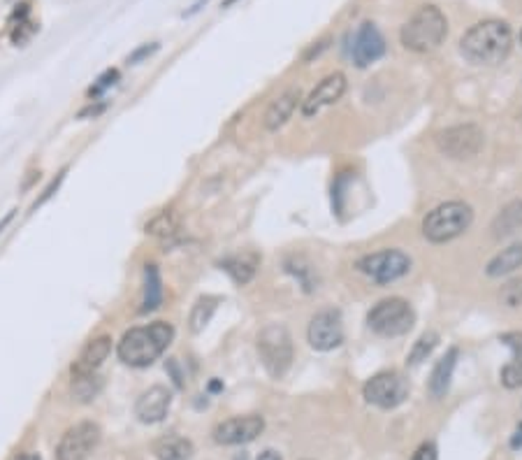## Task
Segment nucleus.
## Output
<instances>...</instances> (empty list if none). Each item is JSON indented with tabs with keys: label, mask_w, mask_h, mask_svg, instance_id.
I'll return each mask as SVG.
<instances>
[{
	"label": "nucleus",
	"mask_w": 522,
	"mask_h": 460,
	"mask_svg": "<svg viewBox=\"0 0 522 460\" xmlns=\"http://www.w3.org/2000/svg\"><path fill=\"white\" fill-rule=\"evenodd\" d=\"M513 47L511 26L497 19H487L472 26L460 40V49L472 63L478 66H499L506 61Z\"/></svg>",
	"instance_id": "nucleus-1"
},
{
	"label": "nucleus",
	"mask_w": 522,
	"mask_h": 460,
	"mask_svg": "<svg viewBox=\"0 0 522 460\" xmlns=\"http://www.w3.org/2000/svg\"><path fill=\"white\" fill-rule=\"evenodd\" d=\"M172 340L174 328L165 321H156L123 333L119 344H116V353H119V360L130 367H149L165 353Z\"/></svg>",
	"instance_id": "nucleus-2"
},
{
	"label": "nucleus",
	"mask_w": 522,
	"mask_h": 460,
	"mask_svg": "<svg viewBox=\"0 0 522 460\" xmlns=\"http://www.w3.org/2000/svg\"><path fill=\"white\" fill-rule=\"evenodd\" d=\"M448 35V21L446 15L434 8V5H422L407 24L402 26L400 40L409 51L416 54H427L441 47V42Z\"/></svg>",
	"instance_id": "nucleus-3"
},
{
	"label": "nucleus",
	"mask_w": 522,
	"mask_h": 460,
	"mask_svg": "<svg viewBox=\"0 0 522 460\" xmlns=\"http://www.w3.org/2000/svg\"><path fill=\"white\" fill-rule=\"evenodd\" d=\"M474 223V212L472 207L460 203V200H453V203H443L439 207H434L432 212L425 217L422 221V235H425L429 242L434 244H443L450 242V239L460 237L462 232H467Z\"/></svg>",
	"instance_id": "nucleus-4"
},
{
	"label": "nucleus",
	"mask_w": 522,
	"mask_h": 460,
	"mask_svg": "<svg viewBox=\"0 0 522 460\" xmlns=\"http://www.w3.org/2000/svg\"><path fill=\"white\" fill-rule=\"evenodd\" d=\"M413 321L416 314L404 297H386V300L376 302L367 314L369 328L383 337L407 335L413 328Z\"/></svg>",
	"instance_id": "nucleus-5"
},
{
	"label": "nucleus",
	"mask_w": 522,
	"mask_h": 460,
	"mask_svg": "<svg viewBox=\"0 0 522 460\" xmlns=\"http://www.w3.org/2000/svg\"><path fill=\"white\" fill-rule=\"evenodd\" d=\"M258 353L265 370L272 377H283L292 362V340L290 333L279 323L265 326L258 335Z\"/></svg>",
	"instance_id": "nucleus-6"
},
{
	"label": "nucleus",
	"mask_w": 522,
	"mask_h": 460,
	"mask_svg": "<svg viewBox=\"0 0 522 460\" xmlns=\"http://www.w3.org/2000/svg\"><path fill=\"white\" fill-rule=\"evenodd\" d=\"M483 142H485L483 131L474 124L453 126L436 135V147H439V151L453 160L474 158L483 149Z\"/></svg>",
	"instance_id": "nucleus-7"
},
{
	"label": "nucleus",
	"mask_w": 522,
	"mask_h": 460,
	"mask_svg": "<svg viewBox=\"0 0 522 460\" xmlns=\"http://www.w3.org/2000/svg\"><path fill=\"white\" fill-rule=\"evenodd\" d=\"M362 395L378 410H395L409 398V384L400 372H381L364 384Z\"/></svg>",
	"instance_id": "nucleus-8"
},
{
	"label": "nucleus",
	"mask_w": 522,
	"mask_h": 460,
	"mask_svg": "<svg viewBox=\"0 0 522 460\" xmlns=\"http://www.w3.org/2000/svg\"><path fill=\"white\" fill-rule=\"evenodd\" d=\"M102 430L93 421H82L63 432L56 446V460H86L100 444Z\"/></svg>",
	"instance_id": "nucleus-9"
},
{
	"label": "nucleus",
	"mask_w": 522,
	"mask_h": 460,
	"mask_svg": "<svg viewBox=\"0 0 522 460\" xmlns=\"http://www.w3.org/2000/svg\"><path fill=\"white\" fill-rule=\"evenodd\" d=\"M357 268L367 277H371L376 284L386 286V284H393L400 279V277L407 275L411 268V261L404 251L386 249V251H376V254L364 256L362 261L357 263Z\"/></svg>",
	"instance_id": "nucleus-10"
},
{
	"label": "nucleus",
	"mask_w": 522,
	"mask_h": 460,
	"mask_svg": "<svg viewBox=\"0 0 522 460\" xmlns=\"http://www.w3.org/2000/svg\"><path fill=\"white\" fill-rule=\"evenodd\" d=\"M306 340L316 351H332L344 342V323L337 309H323L311 319Z\"/></svg>",
	"instance_id": "nucleus-11"
},
{
	"label": "nucleus",
	"mask_w": 522,
	"mask_h": 460,
	"mask_svg": "<svg viewBox=\"0 0 522 460\" xmlns=\"http://www.w3.org/2000/svg\"><path fill=\"white\" fill-rule=\"evenodd\" d=\"M265 430V418L258 414H249V416H234L214 427V442L223 446H234V444H249L258 435H263Z\"/></svg>",
	"instance_id": "nucleus-12"
},
{
	"label": "nucleus",
	"mask_w": 522,
	"mask_h": 460,
	"mask_svg": "<svg viewBox=\"0 0 522 460\" xmlns=\"http://www.w3.org/2000/svg\"><path fill=\"white\" fill-rule=\"evenodd\" d=\"M346 75L344 73H332L325 80L318 82V86L306 95V100H302V114L309 119V116L318 114L323 107L335 105L337 100H342V95L346 93Z\"/></svg>",
	"instance_id": "nucleus-13"
},
{
	"label": "nucleus",
	"mask_w": 522,
	"mask_h": 460,
	"mask_svg": "<svg viewBox=\"0 0 522 460\" xmlns=\"http://www.w3.org/2000/svg\"><path fill=\"white\" fill-rule=\"evenodd\" d=\"M386 54V40L374 24H362L353 42V63L357 68H367Z\"/></svg>",
	"instance_id": "nucleus-14"
},
{
	"label": "nucleus",
	"mask_w": 522,
	"mask_h": 460,
	"mask_svg": "<svg viewBox=\"0 0 522 460\" xmlns=\"http://www.w3.org/2000/svg\"><path fill=\"white\" fill-rule=\"evenodd\" d=\"M169 405H172V393L165 386H151L137 398L135 403V416L142 423H160L167 416Z\"/></svg>",
	"instance_id": "nucleus-15"
},
{
	"label": "nucleus",
	"mask_w": 522,
	"mask_h": 460,
	"mask_svg": "<svg viewBox=\"0 0 522 460\" xmlns=\"http://www.w3.org/2000/svg\"><path fill=\"white\" fill-rule=\"evenodd\" d=\"M109 353H112V337L109 335L95 337V340H91L88 344L82 349V353L77 356V360L73 362V374L97 372L102 362L107 360Z\"/></svg>",
	"instance_id": "nucleus-16"
},
{
	"label": "nucleus",
	"mask_w": 522,
	"mask_h": 460,
	"mask_svg": "<svg viewBox=\"0 0 522 460\" xmlns=\"http://www.w3.org/2000/svg\"><path fill=\"white\" fill-rule=\"evenodd\" d=\"M297 102H299V91L288 89L283 95H279L277 100L270 102V107H267V112L263 116V126L267 131H279V128L290 119V114L295 112Z\"/></svg>",
	"instance_id": "nucleus-17"
},
{
	"label": "nucleus",
	"mask_w": 522,
	"mask_h": 460,
	"mask_svg": "<svg viewBox=\"0 0 522 460\" xmlns=\"http://www.w3.org/2000/svg\"><path fill=\"white\" fill-rule=\"evenodd\" d=\"M258 265H260L258 254H253V251H244V254L225 258L223 270L230 275V279L237 284V286H246V284L256 277Z\"/></svg>",
	"instance_id": "nucleus-18"
},
{
	"label": "nucleus",
	"mask_w": 522,
	"mask_h": 460,
	"mask_svg": "<svg viewBox=\"0 0 522 460\" xmlns=\"http://www.w3.org/2000/svg\"><path fill=\"white\" fill-rule=\"evenodd\" d=\"M501 342L513 349V358L501 370V384L506 388H520L522 386V333H506Z\"/></svg>",
	"instance_id": "nucleus-19"
},
{
	"label": "nucleus",
	"mask_w": 522,
	"mask_h": 460,
	"mask_svg": "<svg viewBox=\"0 0 522 460\" xmlns=\"http://www.w3.org/2000/svg\"><path fill=\"white\" fill-rule=\"evenodd\" d=\"M153 456L158 460H191L193 442L181 435H165L153 442Z\"/></svg>",
	"instance_id": "nucleus-20"
},
{
	"label": "nucleus",
	"mask_w": 522,
	"mask_h": 460,
	"mask_svg": "<svg viewBox=\"0 0 522 460\" xmlns=\"http://www.w3.org/2000/svg\"><path fill=\"white\" fill-rule=\"evenodd\" d=\"M455 362H458V349H448V353L434 365L432 374H429V393H432V398H443L446 395L450 379H453Z\"/></svg>",
	"instance_id": "nucleus-21"
},
{
	"label": "nucleus",
	"mask_w": 522,
	"mask_h": 460,
	"mask_svg": "<svg viewBox=\"0 0 522 460\" xmlns=\"http://www.w3.org/2000/svg\"><path fill=\"white\" fill-rule=\"evenodd\" d=\"M518 268H522V244H511L508 249H501L499 254L487 263V275L506 277Z\"/></svg>",
	"instance_id": "nucleus-22"
},
{
	"label": "nucleus",
	"mask_w": 522,
	"mask_h": 460,
	"mask_svg": "<svg viewBox=\"0 0 522 460\" xmlns=\"http://www.w3.org/2000/svg\"><path fill=\"white\" fill-rule=\"evenodd\" d=\"M162 302V279H160V272L156 265H147L145 268V300H142V307L140 312L142 314H149V312H156V309L160 307Z\"/></svg>",
	"instance_id": "nucleus-23"
},
{
	"label": "nucleus",
	"mask_w": 522,
	"mask_h": 460,
	"mask_svg": "<svg viewBox=\"0 0 522 460\" xmlns=\"http://www.w3.org/2000/svg\"><path fill=\"white\" fill-rule=\"evenodd\" d=\"M73 398L77 403H91L102 391V377L97 372H82L73 374V384H70Z\"/></svg>",
	"instance_id": "nucleus-24"
},
{
	"label": "nucleus",
	"mask_w": 522,
	"mask_h": 460,
	"mask_svg": "<svg viewBox=\"0 0 522 460\" xmlns=\"http://www.w3.org/2000/svg\"><path fill=\"white\" fill-rule=\"evenodd\" d=\"M177 230H179V214L174 210H162L145 226L147 235L153 237H172Z\"/></svg>",
	"instance_id": "nucleus-25"
},
{
	"label": "nucleus",
	"mask_w": 522,
	"mask_h": 460,
	"mask_svg": "<svg viewBox=\"0 0 522 460\" xmlns=\"http://www.w3.org/2000/svg\"><path fill=\"white\" fill-rule=\"evenodd\" d=\"M216 307H218V297H214V295L200 297V300L193 304L191 319H188V323H191V333H202V330L207 328V323L212 321Z\"/></svg>",
	"instance_id": "nucleus-26"
},
{
	"label": "nucleus",
	"mask_w": 522,
	"mask_h": 460,
	"mask_svg": "<svg viewBox=\"0 0 522 460\" xmlns=\"http://www.w3.org/2000/svg\"><path fill=\"white\" fill-rule=\"evenodd\" d=\"M518 226H522V200L520 203H511L499 214L494 230H497V235H508V232L518 230Z\"/></svg>",
	"instance_id": "nucleus-27"
},
{
	"label": "nucleus",
	"mask_w": 522,
	"mask_h": 460,
	"mask_svg": "<svg viewBox=\"0 0 522 460\" xmlns=\"http://www.w3.org/2000/svg\"><path fill=\"white\" fill-rule=\"evenodd\" d=\"M436 344H439V335L432 333V330L425 335H420V340L416 342L413 349H411V353H409V365H418L420 360H427V356L434 351Z\"/></svg>",
	"instance_id": "nucleus-28"
},
{
	"label": "nucleus",
	"mask_w": 522,
	"mask_h": 460,
	"mask_svg": "<svg viewBox=\"0 0 522 460\" xmlns=\"http://www.w3.org/2000/svg\"><path fill=\"white\" fill-rule=\"evenodd\" d=\"M501 302L506 304V307H522V277L520 279H511L508 284L501 286Z\"/></svg>",
	"instance_id": "nucleus-29"
},
{
	"label": "nucleus",
	"mask_w": 522,
	"mask_h": 460,
	"mask_svg": "<svg viewBox=\"0 0 522 460\" xmlns=\"http://www.w3.org/2000/svg\"><path fill=\"white\" fill-rule=\"evenodd\" d=\"M116 80H119V70H107L104 75H100L97 84H93V86H91L88 95H100L102 91H107L109 86H114Z\"/></svg>",
	"instance_id": "nucleus-30"
},
{
	"label": "nucleus",
	"mask_w": 522,
	"mask_h": 460,
	"mask_svg": "<svg viewBox=\"0 0 522 460\" xmlns=\"http://www.w3.org/2000/svg\"><path fill=\"white\" fill-rule=\"evenodd\" d=\"M63 179H65V170H63V172H58V177H56L54 181H51V184L47 186V189H44V193H42V196L37 198V203L32 205V210H37V207H40V205H44V203H47V200H49L51 196H54V193H56L58 189H61Z\"/></svg>",
	"instance_id": "nucleus-31"
},
{
	"label": "nucleus",
	"mask_w": 522,
	"mask_h": 460,
	"mask_svg": "<svg viewBox=\"0 0 522 460\" xmlns=\"http://www.w3.org/2000/svg\"><path fill=\"white\" fill-rule=\"evenodd\" d=\"M436 458H439V451H436V446L432 442L420 444L413 451V456H411V460H436Z\"/></svg>",
	"instance_id": "nucleus-32"
},
{
	"label": "nucleus",
	"mask_w": 522,
	"mask_h": 460,
	"mask_svg": "<svg viewBox=\"0 0 522 460\" xmlns=\"http://www.w3.org/2000/svg\"><path fill=\"white\" fill-rule=\"evenodd\" d=\"M153 51H158V44L156 42H151V44H145V47H140V49H135L133 54L128 56V63H140V61H145V58H149L153 54Z\"/></svg>",
	"instance_id": "nucleus-33"
},
{
	"label": "nucleus",
	"mask_w": 522,
	"mask_h": 460,
	"mask_svg": "<svg viewBox=\"0 0 522 460\" xmlns=\"http://www.w3.org/2000/svg\"><path fill=\"white\" fill-rule=\"evenodd\" d=\"M32 30H35V28H30V24H19V28L15 30V33H12V42H15V44H24L32 35Z\"/></svg>",
	"instance_id": "nucleus-34"
},
{
	"label": "nucleus",
	"mask_w": 522,
	"mask_h": 460,
	"mask_svg": "<svg viewBox=\"0 0 522 460\" xmlns=\"http://www.w3.org/2000/svg\"><path fill=\"white\" fill-rule=\"evenodd\" d=\"M165 370L172 374V379H174V384H177L179 388L184 386V374L179 372V367H177V360H167V365H165Z\"/></svg>",
	"instance_id": "nucleus-35"
},
{
	"label": "nucleus",
	"mask_w": 522,
	"mask_h": 460,
	"mask_svg": "<svg viewBox=\"0 0 522 460\" xmlns=\"http://www.w3.org/2000/svg\"><path fill=\"white\" fill-rule=\"evenodd\" d=\"M104 102H100V105H88L86 109H82L80 112V119H86V116H97V114H102L104 112Z\"/></svg>",
	"instance_id": "nucleus-36"
},
{
	"label": "nucleus",
	"mask_w": 522,
	"mask_h": 460,
	"mask_svg": "<svg viewBox=\"0 0 522 460\" xmlns=\"http://www.w3.org/2000/svg\"><path fill=\"white\" fill-rule=\"evenodd\" d=\"M256 460H281V453L274 451V449H267V451L260 453V456H258Z\"/></svg>",
	"instance_id": "nucleus-37"
},
{
	"label": "nucleus",
	"mask_w": 522,
	"mask_h": 460,
	"mask_svg": "<svg viewBox=\"0 0 522 460\" xmlns=\"http://www.w3.org/2000/svg\"><path fill=\"white\" fill-rule=\"evenodd\" d=\"M511 446H513V449H522V425L518 427V432H515V435H513Z\"/></svg>",
	"instance_id": "nucleus-38"
},
{
	"label": "nucleus",
	"mask_w": 522,
	"mask_h": 460,
	"mask_svg": "<svg viewBox=\"0 0 522 460\" xmlns=\"http://www.w3.org/2000/svg\"><path fill=\"white\" fill-rule=\"evenodd\" d=\"M12 217H15V212H8V217H5L3 221H0V232H3V228H5V226H8V223L12 221Z\"/></svg>",
	"instance_id": "nucleus-39"
},
{
	"label": "nucleus",
	"mask_w": 522,
	"mask_h": 460,
	"mask_svg": "<svg viewBox=\"0 0 522 460\" xmlns=\"http://www.w3.org/2000/svg\"><path fill=\"white\" fill-rule=\"evenodd\" d=\"M35 179H40V172H32V177H30L28 181H24V189H30V184H32Z\"/></svg>",
	"instance_id": "nucleus-40"
},
{
	"label": "nucleus",
	"mask_w": 522,
	"mask_h": 460,
	"mask_svg": "<svg viewBox=\"0 0 522 460\" xmlns=\"http://www.w3.org/2000/svg\"><path fill=\"white\" fill-rule=\"evenodd\" d=\"M234 3H237V0H223V5H221V8H230V5H234Z\"/></svg>",
	"instance_id": "nucleus-41"
},
{
	"label": "nucleus",
	"mask_w": 522,
	"mask_h": 460,
	"mask_svg": "<svg viewBox=\"0 0 522 460\" xmlns=\"http://www.w3.org/2000/svg\"><path fill=\"white\" fill-rule=\"evenodd\" d=\"M212 391H221V384H218V381H212Z\"/></svg>",
	"instance_id": "nucleus-42"
},
{
	"label": "nucleus",
	"mask_w": 522,
	"mask_h": 460,
	"mask_svg": "<svg viewBox=\"0 0 522 460\" xmlns=\"http://www.w3.org/2000/svg\"><path fill=\"white\" fill-rule=\"evenodd\" d=\"M19 460H40V458H37V456H21Z\"/></svg>",
	"instance_id": "nucleus-43"
},
{
	"label": "nucleus",
	"mask_w": 522,
	"mask_h": 460,
	"mask_svg": "<svg viewBox=\"0 0 522 460\" xmlns=\"http://www.w3.org/2000/svg\"><path fill=\"white\" fill-rule=\"evenodd\" d=\"M234 460H246V453H241V456H237Z\"/></svg>",
	"instance_id": "nucleus-44"
},
{
	"label": "nucleus",
	"mask_w": 522,
	"mask_h": 460,
	"mask_svg": "<svg viewBox=\"0 0 522 460\" xmlns=\"http://www.w3.org/2000/svg\"><path fill=\"white\" fill-rule=\"evenodd\" d=\"M520 42H522V30H520Z\"/></svg>",
	"instance_id": "nucleus-45"
}]
</instances>
